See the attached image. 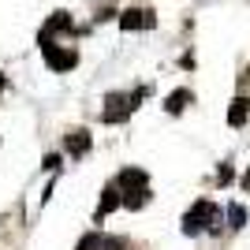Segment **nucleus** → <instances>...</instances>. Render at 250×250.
Instances as JSON below:
<instances>
[{"mask_svg": "<svg viewBox=\"0 0 250 250\" xmlns=\"http://www.w3.org/2000/svg\"><path fill=\"white\" fill-rule=\"evenodd\" d=\"M198 231H213V235L220 231V209L209 198H198L183 217V235H198Z\"/></svg>", "mask_w": 250, "mask_h": 250, "instance_id": "nucleus-1", "label": "nucleus"}, {"mask_svg": "<svg viewBox=\"0 0 250 250\" xmlns=\"http://www.w3.org/2000/svg\"><path fill=\"white\" fill-rule=\"evenodd\" d=\"M42 49H45L49 71H71L75 63H79V52H75V49H56V45H42Z\"/></svg>", "mask_w": 250, "mask_h": 250, "instance_id": "nucleus-4", "label": "nucleus"}, {"mask_svg": "<svg viewBox=\"0 0 250 250\" xmlns=\"http://www.w3.org/2000/svg\"><path fill=\"white\" fill-rule=\"evenodd\" d=\"M217 183H220V187H228V183H231V168H228V165H220V172H217Z\"/></svg>", "mask_w": 250, "mask_h": 250, "instance_id": "nucleus-15", "label": "nucleus"}, {"mask_svg": "<svg viewBox=\"0 0 250 250\" xmlns=\"http://www.w3.org/2000/svg\"><path fill=\"white\" fill-rule=\"evenodd\" d=\"M149 94V86H138L135 94H108L104 97V112H101V120L104 124H124L127 116L138 108V101Z\"/></svg>", "mask_w": 250, "mask_h": 250, "instance_id": "nucleus-2", "label": "nucleus"}, {"mask_svg": "<svg viewBox=\"0 0 250 250\" xmlns=\"http://www.w3.org/2000/svg\"><path fill=\"white\" fill-rule=\"evenodd\" d=\"M120 198H124V206L127 209H142L149 202V187H142V190H131V194H120Z\"/></svg>", "mask_w": 250, "mask_h": 250, "instance_id": "nucleus-11", "label": "nucleus"}, {"mask_svg": "<svg viewBox=\"0 0 250 250\" xmlns=\"http://www.w3.org/2000/svg\"><path fill=\"white\" fill-rule=\"evenodd\" d=\"M124 206V198H120V187H104L101 190V206H97V220H104L112 209Z\"/></svg>", "mask_w": 250, "mask_h": 250, "instance_id": "nucleus-8", "label": "nucleus"}, {"mask_svg": "<svg viewBox=\"0 0 250 250\" xmlns=\"http://www.w3.org/2000/svg\"><path fill=\"white\" fill-rule=\"evenodd\" d=\"M90 146H94L90 131H71V135H63V149H67L71 157H86V153H90Z\"/></svg>", "mask_w": 250, "mask_h": 250, "instance_id": "nucleus-7", "label": "nucleus"}, {"mask_svg": "<svg viewBox=\"0 0 250 250\" xmlns=\"http://www.w3.org/2000/svg\"><path fill=\"white\" fill-rule=\"evenodd\" d=\"M63 30H71V15H67V11H56V15H52V19L42 26L38 45H52V34H63Z\"/></svg>", "mask_w": 250, "mask_h": 250, "instance_id": "nucleus-6", "label": "nucleus"}, {"mask_svg": "<svg viewBox=\"0 0 250 250\" xmlns=\"http://www.w3.org/2000/svg\"><path fill=\"white\" fill-rule=\"evenodd\" d=\"M157 26V15L146 8H127L120 11V30H153Z\"/></svg>", "mask_w": 250, "mask_h": 250, "instance_id": "nucleus-3", "label": "nucleus"}, {"mask_svg": "<svg viewBox=\"0 0 250 250\" xmlns=\"http://www.w3.org/2000/svg\"><path fill=\"white\" fill-rule=\"evenodd\" d=\"M56 168H60V157L49 153V157H45V172H56Z\"/></svg>", "mask_w": 250, "mask_h": 250, "instance_id": "nucleus-16", "label": "nucleus"}, {"mask_svg": "<svg viewBox=\"0 0 250 250\" xmlns=\"http://www.w3.org/2000/svg\"><path fill=\"white\" fill-rule=\"evenodd\" d=\"M116 187H120V194H131V190L149 187V176L142 172V168H124V172L116 176Z\"/></svg>", "mask_w": 250, "mask_h": 250, "instance_id": "nucleus-5", "label": "nucleus"}, {"mask_svg": "<svg viewBox=\"0 0 250 250\" xmlns=\"http://www.w3.org/2000/svg\"><path fill=\"white\" fill-rule=\"evenodd\" d=\"M243 190H250V168H247V176H243Z\"/></svg>", "mask_w": 250, "mask_h": 250, "instance_id": "nucleus-17", "label": "nucleus"}, {"mask_svg": "<svg viewBox=\"0 0 250 250\" xmlns=\"http://www.w3.org/2000/svg\"><path fill=\"white\" fill-rule=\"evenodd\" d=\"M97 250H127V243L120 239V235H101V239H97Z\"/></svg>", "mask_w": 250, "mask_h": 250, "instance_id": "nucleus-13", "label": "nucleus"}, {"mask_svg": "<svg viewBox=\"0 0 250 250\" xmlns=\"http://www.w3.org/2000/svg\"><path fill=\"white\" fill-rule=\"evenodd\" d=\"M97 239H101V235H97V231H90V235H83V239H79V247H75V250H97Z\"/></svg>", "mask_w": 250, "mask_h": 250, "instance_id": "nucleus-14", "label": "nucleus"}, {"mask_svg": "<svg viewBox=\"0 0 250 250\" xmlns=\"http://www.w3.org/2000/svg\"><path fill=\"white\" fill-rule=\"evenodd\" d=\"M243 224H247V209H243L239 202H231V206H228V228H235V231H239Z\"/></svg>", "mask_w": 250, "mask_h": 250, "instance_id": "nucleus-12", "label": "nucleus"}, {"mask_svg": "<svg viewBox=\"0 0 250 250\" xmlns=\"http://www.w3.org/2000/svg\"><path fill=\"white\" fill-rule=\"evenodd\" d=\"M190 101H194V94H190V90H172V94H168V101H165V112H168V116H179Z\"/></svg>", "mask_w": 250, "mask_h": 250, "instance_id": "nucleus-10", "label": "nucleus"}, {"mask_svg": "<svg viewBox=\"0 0 250 250\" xmlns=\"http://www.w3.org/2000/svg\"><path fill=\"white\" fill-rule=\"evenodd\" d=\"M0 90H4V75H0Z\"/></svg>", "mask_w": 250, "mask_h": 250, "instance_id": "nucleus-18", "label": "nucleus"}, {"mask_svg": "<svg viewBox=\"0 0 250 250\" xmlns=\"http://www.w3.org/2000/svg\"><path fill=\"white\" fill-rule=\"evenodd\" d=\"M250 120V97H235L228 108V127H243Z\"/></svg>", "mask_w": 250, "mask_h": 250, "instance_id": "nucleus-9", "label": "nucleus"}]
</instances>
